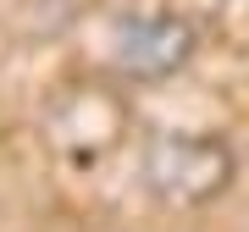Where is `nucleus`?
Masks as SVG:
<instances>
[{
	"mask_svg": "<svg viewBox=\"0 0 249 232\" xmlns=\"http://www.w3.org/2000/svg\"><path fill=\"white\" fill-rule=\"evenodd\" d=\"M144 188L172 210H194L211 205L232 188V171H238V155L222 133H155L144 144Z\"/></svg>",
	"mask_w": 249,
	"mask_h": 232,
	"instance_id": "1",
	"label": "nucleus"
},
{
	"mask_svg": "<svg viewBox=\"0 0 249 232\" xmlns=\"http://www.w3.org/2000/svg\"><path fill=\"white\" fill-rule=\"evenodd\" d=\"M111 66L133 83H166L172 72H183L199 50L194 22L178 11H122L111 22Z\"/></svg>",
	"mask_w": 249,
	"mask_h": 232,
	"instance_id": "2",
	"label": "nucleus"
}]
</instances>
